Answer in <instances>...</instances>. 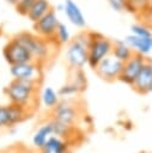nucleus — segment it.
I'll return each instance as SVG.
<instances>
[{"label": "nucleus", "instance_id": "29", "mask_svg": "<svg viewBox=\"0 0 152 153\" xmlns=\"http://www.w3.org/2000/svg\"><path fill=\"white\" fill-rule=\"evenodd\" d=\"M148 8L152 10V0H148Z\"/></svg>", "mask_w": 152, "mask_h": 153}, {"label": "nucleus", "instance_id": "6", "mask_svg": "<svg viewBox=\"0 0 152 153\" xmlns=\"http://www.w3.org/2000/svg\"><path fill=\"white\" fill-rule=\"evenodd\" d=\"M43 68L44 66L35 60L17 63L13 66H10V73L13 76V79L19 80H28V81H35L42 84L43 81Z\"/></svg>", "mask_w": 152, "mask_h": 153}, {"label": "nucleus", "instance_id": "14", "mask_svg": "<svg viewBox=\"0 0 152 153\" xmlns=\"http://www.w3.org/2000/svg\"><path fill=\"white\" fill-rule=\"evenodd\" d=\"M134 51L142 55L148 54L152 50V37H139L135 35H129L124 39Z\"/></svg>", "mask_w": 152, "mask_h": 153}, {"label": "nucleus", "instance_id": "24", "mask_svg": "<svg viewBox=\"0 0 152 153\" xmlns=\"http://www.w3.org/2000/svg\"><path fill=\"white\" fill-rule=\"evenodd\" d=\"M138 18L141 19V23L148 25V26L152 29V10H150V8L147 7L145 11H142V12L138 16Z\"/></svg>", "mask_w": 152, "mask_h": 153}, {"label": "nucleus", "instance_id": "3", "mask_svg": "<svg viewBox=\"0 0 152 153\" xmlns=\"http://www.w3.org/2000/svg\"><path fill=\"white\" fill-rule=\"evenodd\" d=\"M66 61L69 69H83L89 61V31H81L67 43Z\"/></svg>", "mask_w": 152, "mask_h": 153}, {"label": "nucleus", "instance_id": "22", "mask_svg": "<svg viewBox=\"0 0 152 153\" xmlns=\"http://www.w3.org/2000/svg\"><path fill=\"white\" fill-rule=\"evenodd\" d=\"M36 0H19L16 5H14V10L18 14L23 16V17H26V14L29 13L30 8L32 7L34 2Z\"/></svg>", "mask_w": 152, "mask_h": 153}, {"label": "nucleus", "instance_id": "17", "mask_svg": "<svg viewBox=\"0 0 152 153\" xmlns=\"http://www.w3.org/2000/svg\"><path fill=\"white\" fill-rule=\"evenodd\" d=\"M133 54H134V50L132 49V47L126 41H114V47H113L111 55H114L116 59L124 62Z\"/></svg>", "mask_w": 152, "mask_h": 153}, {"label": "nucleus", "instance_id": "5", "mask_svg": "<svg viewBox=\"0 0 152 153\" xmlns=\"http://www.w3.org/2000/svg\"><path fill=\"white\" fill-rule=\"evenodd\" d=\"M79 117H80V110L75 99H71V98L61 99L57 103V105L50 110V118L62 122L65 124L75 126Z\"/></svg>", "mask_w": 152, "mask_h": 153}, {"label": "nucleus", "instance_id": "1", "mask_svg": "<svg viewBox=\"0 0 152 153\" xmlns=\"http://www.w3.org/2000/svg\"><path fill=\"white\" fill-rule=\"evenodd\" d=\"M41 85L35 81L12 79L4 88V93L8 103L19 105L34 115L39 105Z\"/></svg>", "mask_w": 152, "mask_h": 153}, {"label": "nucleus", "instance_id": "4", "mask_svg": "<svg viewBox=\"0 0 152 153\" xmlns=\"http://www.w3.org/2000/svg\"><path fill=\"white\" fill-rule=\"evenodd\" d=\"M114 41L105 37L104 35L95 31H89V61L87 65L91 69H95L97 65L111 55Z\"/></svg>", "mask_w": 152, "mask_h": 153}, {"label": "nucleus", "instance_id": "12", "mask_svg": "<svg viewBox=\"0 0 152 153\" xmlns=\"http://www.w3.org/2000/svg\"><path fill=\"white\" fill-rule=\"evenodd\" d=\"M138 94H147L151 92L152 87V61L147 59L135 81L130 86Z\"/></svg>", "mask_w": 152, "mask_h": 153}, {"label": "nucleus", "instance_id": "11", "mask_svg": "<svg viewBox=\"0 0 152 153\" xmlns=\"http://www.w3.org/2000/svg\"><path fill=\"white\" fill-rule=\"evenodd\" d=\"M59 23H60L59 17L56 14L55 8L53 7L42 18H39L37 22L32 23L34 24V32L37 33L38 36L45 38V39L55 41V35H56V29H57Z\"/></svg>", "mask_w": 152, "mask_h": 153}, {"label": "nucleus", "instance_id": "16", "mask_svg": "<svg viewBox=\"0 0 152 153\" xmlns=\"http://www.w3.org/2000/svg\"><path fill=\"white\" fill-rule=\"evenodd\" d=\"M53 134V126H51V122L48 121L45 122L43 126H41L38 128V130L35 133L34 137H32V143H34V147L36 149H41L45 141L48 140V137Z\"/></svg>", "mask_w": 152, "mask_h": 153}, {"label": "nucleus", "instance_id": "28", "mask_svg": "<svg viewBox=\"0 0 152 153\" xmlns=\"http://www.w3.org/2000/svg\"><path fill=\"white\" fill-rule=\"evenodd\" d=\"M55 11H62V12H63V4H62V5H57V7H56Z\"/></svg>", "mask_w": 152, "mask_h": 153}, {"label": "nucleus", "instance_id": "9", "mask_svg": "<svg viewBox=\"0 0 152 153\" xmlns=\"http://www.w3.org/2000/svg\"><path fill=\"white\" fill-rule=\"evenodd\" d=\"M146 61H147V59L145 57V55L134 51V54L127 61L123 62V67H122V72L118 76V81L132 86V84L135 81L136 76L139 75V73L142 69Z\"/></svg>", "mask_w": 152, "mask_h": 153}, {"label": "nucleus", "instance_id": "13", "mask_svg": "<svg viewBox=\"0 0 152 153\" xmlns=\"http://www.w3.org/2000/svg\"><path fill=\"white\" fill-rule=\"evenodd\" d=\"M63 13L67 17V19L77 27L83 29L86 25V20L85 17L80 10V7L78 6V4L73 0H65L63 2Z\"/></svg>", "mask_w": 152, "mask_h": 153}, {"label": "nucleus", "instance_id": "26", "mask_svg": "<svg viewBox=\"0 0 152 153\" xmlns=\"http://www.w3.org/2000/svg\"><path fill=\"white\" fill-rule=\"evenodd\" d=\"M5 1H6L7 4H10V5H12V6H14V5H16V4H17V2L19 1V0H5Z\"/></svg>", "mask_w": 152, "mask_h": 153}, {"label": "nucleus", "instance_id": "25", "mask_svg": "<svg viewBox=\"0 0 152 153\" xmlns=\"http://www.w3.org/2000/svg\"><path fill=\"white\" fill-rule=\"evenodd\" d=\"M107 1L110 8L114 10L115 12H124L126 0H107Z\"/></svg>", "mask_w": 152, "mask_h": 153}, {"label": "nucleus", "instance_id": "27", "mask_svg": "<svg viewBox=\"0 0 152 153\" xmlns=\"http://www.w3.org/2000/svg\"><path fill=\"white\" fill-rule=\"evenodd\" d=\"M37 153H53V152L47 151V149H44V148H41V149H37Z\"/></svg>", "mask_w": 152, "mask_h": 153}, {"label": "nucleus", "instance_id": "10", "mask_svg": "<svg viewBox=\"0 0 152 153\" xmlns=\"http://www.w3.org/2000/svg\"><path fill=\"white\" fill-rule=\"evenodd\" d=\"M122 61L116 59L114 55H109L105 59H103L93 71L102 80L107 82H114L118 80V76L122 72Z\"/></svg>", "mask_w": 152, "mask_h": 153}, {"label": "nucleus", "instance_id": "20", "mask_svg": "<svg viewBox=\"0 0 152 153\" xmlns=\"http://www.w3.org/2000/svg\"><path fill=\"white\" fill-rule=\"evenodd\" d=\"M81 91H84L77 82H74L73 80H69L67 84H65L60 90H59V96L61 97H71V96H74V94H78L80 93Z\"/></svg>", "mask_w": 152, "mask_h": 153}, {"label": "nucleus", "instance_id": "7", "mask_svg": "<svg viewBox=\"0 0 152 153\" xmlns=\"http://www.w3.org/2000/svg\"><path fill=\"white\" fill-rule=\"evenodd\" d=\"M2 56L5 61L10 65H17V63H23L28 61H32L34 57L30 54V51L14 37H11L6 44L2 48Z\"/></svg>", "mask_w": 152, "mask_h": 153}, {"label": "nucleus", "instance_id": "19", "mask_svg": "<svg viewBox=\"0 0 152 153\" xmlns=\"http://www.w3.org/2000/svg\"><path fill=\"white\" fill-rule=\"evenodd\" d=\"M71 39H72V38H71V33H69V30H68L67 25L60 22L59 25H57V29H56L55 42L61 47V45H63V44H67Z\"/></svg>", "mask_w": 152, "mask_h": 153}, {"label": "nucleus", "instance_id": "15", "mask_svg": "<svg viewBox=\"0 0 152 153\" xmlns=\"http://www.w3.org/2000/svg\"><path fill=\"white\" fill-rule=\"evenodd\" d=\"M51 8H53V6H51L49 0H36L34 2L32 7L30 8L29 13L26 14V18L31 23H35L39 18H42L45 13H48Z\"/></svg>", "mask_w": 152, "mask_h": 153}, {"label": "nucleus", "instance_id": "21", "mask_svg": "<svg viewBox=\"0 0 152 153\" xmlns=\"http://www.w3.org/2000/svg\"><path fill=\"white\" fill-rule=\"evenodd\" d=\"M132 33L139 37H152V29L144 24V23H136L130 26Z\"/></svg>", "mask_w": 152, "mask_h": 153}, {"label": "nucleus", "instance_id": "23", "mask_svg": "<svg viewBox=\"0 0 152 153\" xmlns=\"http://www.w3.org/2000/svg\"><path fill=\"white\" fill-rule=\"evenodd\" d=\"M10 151H11V153H37V151L35 148L28 147L22 143H16L14 146H12L10 148Z\"/></svg>", "mask_w": 152, "mask_h": 153}, {"label": "nucleus", "instance_id": "18", "mask_svg": "<svg viewBox=\"0 0 152 153\" xmlns=\"http://www.w3.org/2000/svg\"><path fill=\"white\" fill-rule=\"evenodd\" d=\"M59 97H60L59 93L55 92L51 87H44V90L41 94V98H42V102H43L44 106L50 109V110L54 109L57 105V103L60 102Z\"/></svg>", "mask_w": 152, "mask_h": 153}, {"label": "nucleus", "instance_id": "2", "mask_svg": "<svg viewBox=\"0 0 152 153\" xmlns=\"http://www.w3.org/2000/svg\"><path fill=\"white\" fill-rule=\"evenodd\" d=\"M18 39L32 55L34 60L45 66L57 54L60 45L55 41L45 39L35 32L22 31L13 36Z\"/></svg>", "mask_w": 152, "mask_h": 153}, {"label": "nucleus", "instance_id": "8", "mask_svg": "<svg viewBox=\"0 0 152 153\" xmlns=\"http://www.w3.org/2000/svg\"><path fill=\"white\" fill-rule=\"evenodd\" d=\"M32 114H30L24 108L8 103L6 105H0V129L14 127L18 123L28 120Z\"/></svg>", "mask_w": 152, "mask_h": 153}]
</instances>
